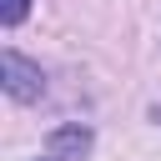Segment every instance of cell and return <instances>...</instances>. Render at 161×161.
I'll use <instances>...</instances> for the list:
<instances>
[{
	"mask_svg": "<svg viewBox=\"0 0 161 161\" xmlns=\"http://www.w3.org/2000/svg\"><path fill=\"white\" fill-rule=\"evenodd\" d=\"M0 80H5V96H10V101H40V96H45L40 65H35L30 55H20V50H5V55H0Z\"/></svg>",
	"mask_w": 161,
	"mask_h": 161,
	"instance_id": "cell-1",
	"label": "cell"
},
{
	"mask_svg": "<svg viewBox=\"0 0 161 161\" xmlns=\"http://www.w3.org/2000/svg\"><path fill=\"white\" fill-rule=\"evenodd\" d=\"M91 146H96V136H91V126H80V121L55 126V131L45 136V156H50V161H86Z\"/></svg>",
	"mask_w": 161,
	"mask_h": 161,
	"instance_id": "cell-2",
	"label": "cell"
},
{
	"mask_svg": "<svg viewBox=\"0 0 161 161\" xmlns=\"http://www.w3.org/2000/svg\"><path fill=\"white\" fill-rule=\"evenodd\" d=\"M30 15V0H0V25H20Z\"/></svg>",
	"mask_w": 161,
	"mask_h": 161,
	"instance_id": "cell-3",
	"label": "cell"
},
{
	"mask_svg": "<svg viewBox=\"0 0 161 161\" xmlns=\"http://www.w3.org/2000/svg\"><path fill=\"white\" fill-rule=\"evenodd\" d=\"M45 161H50V156H45Z\"/></svg>",
	"mask_w": 161,
	"mask_h": 161,
	"instance_id": "cell-4",
	"label": "cell"
}]
</instances>
